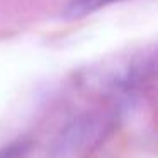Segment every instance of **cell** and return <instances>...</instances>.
<instances>
[{
    "instance_id": "cell-1",
    "label": "cell",
    "mask_w": 158,
    "mask_h": 158,
    "mask_svg": "<svg viewBox=\"0 0 158 158\" xmlns=\"http://www.w3.org/2000/svg\"><path fill=\"white\" fill-rule=\"evenodd\" d=\"M116 2H123V0H73L72 5L68 7V14L72 17H82Z\"/></svg>"
},
{
    "instance_id": "cell-2",
    "label": "cell",
    "mask_w": 158,
    "mask_h": 158,
    "mask_svg": "<svg viewBox=\"0 0 158 158\" xmlns=\"http://www.w3.org/2000/svg\"><path fill=\"white\" fill-rule=\"evenodd\" d=\"M22 144H10L0 150V158H19L22 153Z\"/></svg>"
}]
</instances>
